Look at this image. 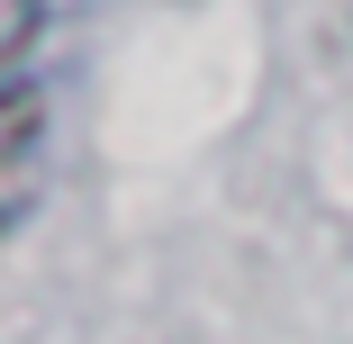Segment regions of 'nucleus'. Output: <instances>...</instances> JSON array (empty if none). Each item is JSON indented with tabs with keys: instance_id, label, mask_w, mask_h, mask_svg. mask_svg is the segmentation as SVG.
Masks as SVG:
<instances>
[{
	"instance_id": "f257e3e1",
	"label": "nucleus",
	"mask_w": 353,
	"mask_h": 344,
	"mask_svg": "<svg viewBox=\"0 0 353 344\" xmlns=\"http://www.w3.org/2000/svg\"><path fill=\"white\" fill-rule=\"evenodd\" d=\"M37 163H46V109H37V82L19 73V82H10V218H28Z\"/></svg>"
}]
</instances>
